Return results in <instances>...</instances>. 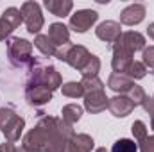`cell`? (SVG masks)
<instances>
[{
    "label": "cell",
    "instance_id": "obj_1",
    "mask_svg": "<svg viewBox=\"0 0 154 152\" xmlns=\"http://www.w3.org/2000/svg\"><path fill=\"white\" fill-rule=\"evenodd\" d=\"M66 63L81 72L82 77H97L100 70V61L97 56L90 54L82 45H72L68 56H66Z\"/></svg>",
    "mask_w": 154,
    "mask_h": 152
},
{
    "label": "cell",
    "instance_id": "obj_2",
    "mask_svg": "<svg viewBox=\"0 0 154 152\" xmlns=\"http://www.w3.org/2000/svg\"><path fill=\"white\" fill-rule=\"evenodd\" d=\"M27 82H38L48 86L52 91L56 88L61 86V75L57 74V70L52 65H47L39 59H32L31 63V70H29V79Z\"/></svg>",
    "mask_w": 154,
    "mask_h": 152
},
{
    "label": "cell",
    "instance_id": "obj_3",
    "mask_svg": "<svg viewBox=\"0 0 154 152\" xmlns=\"http://www.w3.org/2000/svg\"><path fill=\"white\" fill-rule=\"evenodd\" d=\"M7 56L13 66L25 68L32 63V43L23 38L7 39Z\"/></svg>",
    "mask_w": 154,
    "mask_h": 152
},
{
    "label": "cell",
    "instance_id": "obj_4",
    "mask_svg": "<svg viewBox=\"0 0 154 152\" xmlns=\"http://www.w3.org/2000/svg\"><path fill=\"white\" fill-rule=\"evenodd\" d=\"M23 127L25 120L22 116H18L11 108H0V131L11 143L20 140Z\"/></svg>",
    "mask_w": 154,
    "mask_h": 152
},
{
    "label": "cell",
    "instance_id": "obj_5",
    "mask_svg": "<svg viewBox=\"0 0 154 152\" xmlns=\"http://www.w3.org/2000/svg\"><path fill=\"white\" fill-rule=\"evenodd\" d=\"M22 18L31 34H38L43 27V14L38 2H23L22 4Z\"/></svg>",
    "mask_w": 154,
    "mask_h": 152
},
{
    "label": "cell",
    "instance_id": "obj_6",
    "mask_svg": "<svg viewBox=\"0 0 154 152\" xmlns=\"http://www.w3.org/2000/svg\"><path fill=\"white\" fill-rule=\"evenodd\" d=\"M25 99L31 106L39 108L45 106L47 102L52 100V90L45 84H38V82H27L25 84Z\"/></svg>",
    "mask_w": 154,
    "mask_h": 152
},
{
    "label": "cell",
    "instance_id": "obj_7",
    "mask_svg": "<svg viewBox=\"0 0 154 152\" xmlns=\"http://www.w3.org/2000/svg\"><path fill=\"white\" fill-rule=\"evenodd\" d=\"M22 22H23V18H22L20 9H16V7L5 9L2 13V16H0V41L7 38L14 29H18Z\"/></svg>",
    "mask_w": 154,
    "mask_h": 152
},
{
    "label": "cell",
    "instance_id": "obj_8",
    "mask_svg": "<svg viewBox=\"0 0 154 152\" xmlns=\"http://www.w3.org/2000/svg\"><path fill=\"white\" fill-rule=\"evenodd\" d=\"M145 47V38L140 34V32H136V31H129V32H124L118 41H116L115 45H113V48H118V50H124V52H127V54H134L136 50H142Z\"/></svg>",
    "mask_w": 154,
    "mask_h": 152
},
{
    "label": "cell",
    "instance_id": "obj_9",
    "mask_svg": "<svg viewBox=\"0 0 154 152\" xmlns=\"http://www.w3.org/2000/svg\"><path fill=\"white\" fill-rule=\"evenodd\" d=\"M97 18H99L97 11L81 9V11H77L75 14H72V18H70V29H74L75 32H86L97 22Z\"/></svg>",
    "mask_w": 154,
    "mask_h": 152
},
{
    "label": "cell",
    "instance_id": "obj_10",
    "mask_svg": "<svg viewBox=\"0 0 154 152\" xmlns=\"http://www.w3.org/2000/svg\"><path fill=\"white\" fill-rule=\"evenodd\" d=\"M136 106L133 104V100L127 95H116V97L108 100V109L111 111L113 116H118V118H124V116L131 114V111Z\"/></svg>",
    "mask_w": 154,
    "mask_h": 152
},
{
    "label": "cell",
    "instance_id": "obj_11",
    "mask_svg": "<svg viewBox=\"0 0 154 152\" xmlns=\"http://www.w3.org/2000/svg\"><path fill=\"white\" fill-rule=\"evenodd\" d=\"M95 34H97L99 39H102V41H106V43H109V45H115L116 41H118V38L122 36L120 23H118V22H111V20L102 22V23L95 29Z\"/></svg>",
    "mask_w": 154,
    "mask_h": 152
},
{
    "label": "cell",
    "instance_id": "obj_12",
    "mask_svg": "<svg viewBox=\"0 0 154 152\" xmlns=\"http://www.w3.org/2000/svg\"><path fill=\"white\" fill-rule=\"evenodd\" d=\"M108 97L104 93V90H99V91H90V93H84V108L90 111V113H100L108 108Z\"/></svg>",
    "mask_w": 154,
    "mask_h": 152
},
{
    "label": "cell",
    "instance_id": "obj_13",
    "mask_svg": "<svg viewBox=\"0 0 154 152\" xmlns=\"http://www.w3.org/2000/svg\"><path fill=\"white\" fill-rule=\"evenodd\" d=\"M145 18V5L143 4H131L120 13V22L124 25H138Z\"/></svg>",
    "mask_w": 154,
    "mask_h": 152
},
{
    "label": "cell",
    "instance_id": "obj_14",
    "mask_svg": "<svg viewBox=\"0 0 154 152\" xmlns=\"http://www.w3.org/2000/svg\"><path fill=\"white\" fill-rule=\"evenodd\" d=\"M48 38L50 41L59 48V47H65L70 43V32H68V27H65L63 23H52L50 29H48Z\"/></svg>",
    "mask_w": 154,
    "mask_h": 152
},
{
    "label": "cell",
    "instance_id": "obj_15",
    "mask_svg": "<svg viewBox=\"0 0 154 152\" xmlns=\"http://www.w3.org/2000/svg\"><path fill=\"white\" fill-rule=\"evenodd\" d=\"M133 84H134V82H133L127 75H124V74H111L109 79H108V86H109L113 91L120 93V95H125V93L131 90Z\"/></svg>",
    "mask_w": 154,
    "mask_h": 152
},
{
    "label": "cell",
    "instance_id": "obj_16",
    "mask_svg": "<svg viewBox=\"0 0 154 152\" xmlns=\"http://www.w3.org/2000/svg\"><path fill=\"white\" fill-rule=\"evenodd\" d=\"M91 149H93V140L88 134H74L66 152H91Z\"/></svg>",
    "mask_w": 154,
    "mask_h": 152
},
{
    "label": "cell",
    "instance_id": "obj_17",
    "mask_svg": "<svg viewBox=\"0 0 154 152\" xmlns=\"http://www.w3.org/2000/svg\"><path fill=\"white\" fill-rule=\"evenodd\" d=\"M43 5L56 16H66L72 11L74 2L72 0H45Z\"/></svg>",
    "mask_w": 154,
    "mask_h": 152
},
{
    "label": "cell",
    "instance_id": "obj_18",
    "mask_svg": "<svg viewBox=\"0 0 154 152\" xmlns=\"http://www.w3.org/2000/svg\"><path fill=\"white\" fill-rule=\"evenodd\" d=\"M34 47L38 48L43 56H47V57L56 56V52H57V47L50 41L48 36H43V34H38V36H36V39H34Z\"/></svg>",
    "mask_w": 154,
    "mask_h": 152
},
{
    "label": "cell",
    "instance_id": "obj_19",
    "mask_svg": "<svg viewBox=\"0 0 154 152\" xmlns=\"http://www.w3.org/2000/svg\"><path fill=\"white\" fill-rule=\"evenodd\" d=\"M61 114H63V122H65V123L74 125L75 122H79V118H81V114H82V108L77 106V104H66V106L63 108Z\"/></svg>",
    "mask_w": 154,
    "mask_h": 152
},
{
    "label": "cell",
    "instance_id": "obj_20",
    "mask_svg": "<svg viewBox=\"0 0 154 152\" xmlns=\"http://www.w3.org/2000/svg\"><path fill=\"white\" fill-rule=\"evenodd\" d=\"M145 74H147L145 65H143V63H140V61H133V63H131V66L127 68V72H125L124 75H127L131 81H136V79H143Z\"/></svg>",
    "mask_w": 154,
    "mask_h": 152
},
{
    "label": "cell",
    "instance_id": "obj_21",
    "mask_svg": "<svg viewBox=\"0 0 154 152\" xmlns=\"http://www.w3.org/2000/svg\"><path fill=\"white\" fill-rule=\"evenodd\" d=\"M136 150H138V143H134L133 140H127V138L116 140L113 143V149H111V152H136Z\"/></svg>",
    "mask_w": 154,
    "mask_h": 152
},
{
    "label": "cell",
    "instance_id": "obj_22",
    "mask_svg": "<svg viewBox=\"0 0 154 152\" xmlns=\"http://www.w3.org/2000/svg\"><path fill=\"white\" fill-rule=\"evenodd\" d=\"M63 95L70 97V99H77V97H84V88L81 82H66L63 86Z\"/></svg>",
    "mask_w": 154,
    "mask_h": 152
},
{
    "label": "cell",
    "instance_id": "obj_23",
    "mask_svg": "<svg viewBox=\"0 0 154 152\" xmlns=\"http://www.w3.org/2000/svg\"><path fill=\"white\" fill-rule=\"evenodd\" d=\"M81 84H82V88H84V93L104 90V82H102L99 77H82Z\"/></svg>",
    "mask_w": 154,
    "mask_h": 152
},
{
    "label": "cell",
    "instance_id": "obj_24",
    "mask_svg": "<svg viewBox=\"0 0 154 152\" xmlns=\"http://www.w3.org/2000/svg\"><path fill=\"white\" fill-rule=\"evenodd\" d=\"M131 131H133V136H134V140H136L138 143H142V141L147 138V127H145V123H143L142 120H136V122L131 125Z\"/></svg>",
    "mask_w": 154,
    "mask_h": 152
},
{
    "label": "cell",
    "instance_id": "obj_25",
    "mask_svg": "<svg viewBox=\"0 0 154 152\" xmlns=\"http://www.w3.org/2000/svg\"><path fill=\"white\" fill-rule=\"evenodd\" d=\"M125 95H127V97L133 100V104H134V106H140V104H142V100L145 99V93H143V90H142L140 86H136V84H133V86H131V90H129Z\"/></svg>",
    "mask_w": 154,
    "mask_h": 152
},
{
    "label": "cell",
    "instance_id": "obj_26",
    "mask_svg": "<svg viewBox=\"0 0 154 152\" xmlns=\"http://www.w3.org/2000/svg\"><path fill=\"white\" fill-rule=\"evenodd\" d=\"M143 65L149 66V68H154V47H149L143 50Z\"/></svg>",
    "mask_w": 154,
    "mask_h": 152
},
{
    "label": "cell",
    "instance_id": "obj_27",
    "mask_svg": "<svg viewBox=\"0 0 154 152\" xmlns=\"http://www.w3.org/2000/svg\"><path fill=\"white\" fill-rule=\"evenodd\" d=\"M140 152H154V136L145 138L140 143Z\"/></svg>",
    "mask_w": 154,
    "mask_h": 152
},
{
    "label": "cell",
    "instance_id": "obj_28",
    "mask_svg": "<svg viewBox=\"0 0 154 152\" xmlns=\"http://www.w3.org/2000/svg\"><path fill=\"white\" fill-rule=\"evenodd\" d=\"M142 106L145 108V111H147V113L151 114V116L154 114V99H149V97L145 95V99L142 100Z\"/></svg>",
    "mask_w": 154,
    "mask_h": 152
},
{
    "label": "cell",
    "instance_id": "obj_29",
    "mask_svg": "<svg viewBox=\"0 0 154 152\" xmlns=\"http://www.w3.org/2000/svg\"><path fill=\"white\" fill-rule=\"evenodd\" d=\"M0 152H16V147L11 141H7V143H2L0 145Z\"/></svg>",
    "mask_w": 154,
    "mask_h": 152
},
{
    "label": "cell",
    "instance_id": "obj_30",
    "mask_svg": "<svg viewBox=\"0 0 154 152\" xmlns=\"http://www.w3.org/2000/svg\"><path fill=\"white\" fill-rule=\"evenodd\" d=\"M147 34H149L151 39H154V23H151V25L147 27Z\"/></svg>",
    "mask_w": 154,
    "mask_h": 152
},
{
    "label": "cell",
    "instance_id": "obj_31",
    "mask_svg": "<svg viewBox=\"0 0 154 152\" xmlns=\"http://www.w3.org/2000/svg\"><path fill=\"white\" fill-rule=\"evenodd\" d=\"M16 152H31V150H27V149H23V147H20V149H16Z\"/></svg>",
    "mask_w": 154,
    "mask_h": 152
},
{
    "label": "cell",
    "instance_id": "obj_32",
    "mask_svg": "<svg viewBox=\"0 0 154 152\" xmlns=\"http://www.w3.org/2000/svg\"><path fill=\"white\" fill-rule=\"evenodd\" d=\"M95 152H106V149H104V147H99V149H97Z\"/></svg>",
    "mask_w": 154,
    "mask_h": 152
},
{
    "label": "cell",
    "instance_id": "obj_33",
    "mask_svg": "<svg viewBox=\"0 0 154 152\" xmlns=\"http://www.w3.org/2000/svg\"><path fill=\"white\" fill-rule=\"evenodd\" d=\"M151 127H152V129H154V114H152V116H151Z\"/></svg>",
    "mask_w": 154,
    "mask_h": 152
}]
</instances>
